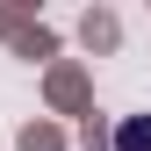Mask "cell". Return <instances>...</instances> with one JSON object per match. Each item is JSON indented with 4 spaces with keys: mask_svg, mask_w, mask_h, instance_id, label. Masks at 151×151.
<instances>
[{
    "mask_svg": "<svg viewBox=\"0 0 151 151\" xmlns=\"http://www.w3.org/2000/svg\"><path fill=\"white\" fill-rule=\"evenodd\" d=\"M115 151H151V115H129L115 129Z\"/></svg>",
    "mask_w": 151,
    "mask_h": 151,
    "instance_id": "1",
    "label": "cell"
}]
</instances>
